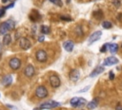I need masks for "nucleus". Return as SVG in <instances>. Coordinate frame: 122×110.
Returning a JSON list of instances; mask_svg holds the SVG:
<instances>
[{
    "label": "nucleus",
    "mask_w": 122,
    "mask_h": 110,
    "mask_svg": "<svg viewBox=\"0 0 122 110\" xmlns=\"http://www.w3.org/2000/svg\"><path fill=\"white\" fill-rule=\"evenodd\" d=\"M117 63H119L118 59L115 58L114 56H111V57H108L105 59L104 65H114V64H116Z\"/></svg>",
    "instance_id": "1a4fd4ad"
},
{
    "label": "nucleus",
    "mask_w": 122,
    "mask_h": 110,
    "mask_svg": "<svg viewBox=\"0 0 122 110\" xmlns=\"http://www.w3.org/2000/svg\"><path fill=\"white\" fill-rule=\"evenodd\" d=\"M19 46H20L21 49L26 50V49H29L31 48L32 44H31V42H30L29 39H27L25 37H22V38L19 39Z\"/></svg>",
    "instance_id": "7ed1b4c3"
},
{
    "label": "nucleus",
    "mask_w": 122,
    "mask_h": 110,
    "mask_svg": "<svg viewBox=\"0 0 122 110\" xmlns=\"http://www.w3.org/2000/svg\"><path fill=\"white\" fill-rule=\"evenodd\" d=\"M102 27H103V29L109 30V29L112 28V23H111V22H109V21H104L102 23Z\"/></svg>",
    "instance_id": "aec40b11"
},
{
    "label": "nucleus",
    "mask_w": 122,
    "mask_h": 110,
    "mask_svg": "<svg viewBox=\"0 0 122 110\" xmlns=\"http://www.w3.org/2000/svg\"><path fill=\"white\" fill-rule=\"evenodd\" d=\"M109 46V44H105L104 46H102L101 47V49H100V52H105L106 51V49H107V47Z\"/></svg>",
    "instance_id": "a878e982"
},
{
    "label": "nucleus",
    "mask_w": 122,
    "mask_h": 110,
    "mask_svg": "<svg viewBox=\"0 0 122 110\" xmlns=\"http://www.w3.org/2000/svg\"><path fill=\"white\" fill-rule=\"evenodd\" d=\"M24 74H25L28 78L33 77L34 75V65L28 64L27 67L25 68V69H24Z\"/></svg>",
    "instance_id": "0eeeda50"
},
{
    "label": "nucleus",
    "mask_w": 122,
    "mask_h": 110,
    "mask_svg": "<svg viewBox=\"0 0 122 110\" xmlns=\"http://www.w3.org/2000/svg\"><path fill=\"white\" fill-rule=\"evenodd\" d=\"M62 20H66V21H71L72 20V18H70L69 16H61L60 17Z\"/></svg>",
    "instance_id": "bb28decb"
},
{
    "label": "nucleus",
    "mask_w": 122,
    "mask_h": 110,
    "mask_svg": "<svg viewBox=\"0 0 122 110\" xmlns=\"http://www.w3.org/2000/svg\"><path fill=\"white\" fill-rule=\"evenodd\" d=\"M103 71H104V68H103V67H97V68L91 73L90 77H91V78H93V77H95V76H97V75H99L100 73H102Z\"/></svg>",
    "instance_id": "ddd939ff"
},
{
    "label": "nucleus",
    "mask_w": 122,
    "mask_h": 110,
    "mask_svg": "<svg viewBox=\"0 0 122 110\" xmlns=\"http://www.w3.org/2000/svg\"><path fill=\"white\" fill-rule=\"evenodd\" d=\"M6 22L8 23V26H9V29L10 30H13L14 29V22L13 20H8Z\"/></svg>",
    "instance_id": "4be33fe9"
},
{
    "label": "nucleus",
    "mask_w": 122,
    "mask_h": 110,
    "mask_svg": "<svg viewBox=\"0 0 122 110\" xmlns=\"http://www.w3.org/2000/svg\"><path fill=\"white\" fill-rule=\"evenodd\" d=\"M85 104H86V100H85L84 98H79L76 107H82V106L85 105Z\"/></svg>",
    "instance_id": "412c9836"
},
{
    "label": "nucleus",
    "mask_w": 122,
    "mask_h": 110,
    "mask_svg": "<svg viewBox=\"0 0 122 110\" xmlns=\"http://www.w3.org/2000/svg\"><path fill=\"white\" fill-rule=\"evenodd\" d=\"M9 64H10V67H11L12 69L17 70V69L20 68V65H21V61H20L18 58L14 57V58H12V59L10 60Z\"/></svg>",
    "instance_id": "20e7f679"
},
{
    "label": "nucleus",
    "mask_w": 122,
    "mask_h": 110,
    "mask_svg": "<svg viewBox=\"0 0 122 110\" xmlns=\"http://www.w3.org/2000/svg\"><path fill=\"white\" fill-rule=\"evenodd\" d=\"M50 2H53L54 4H55V5H57V6H59V7H61L62 6V2H61V0H49Z\"/></svg>",
    "instance_id": "5701e85b"
},
{
    "label": "nucleus",
    "mask_w": 122,
    "mask_h": 110,
    "mask_svg": "<svg viewBox=\"0 0 122 110\" xmlns=\"http://www.w3.org/2000/svg\"><path fill=\"white\" fill-rule=\"evenodd\" d=\"M9 26H8V23L7 22H4V23H2L1 25H0V34H7L8 30H9Z\"/></svg>",
    "instance_id": "f8f14e48"
},
{
    "label": "nucleus",
    "mask_w": 122,
    "mask_h": 110,
    "mask_svg": "<svg viewBox=\"0 0 122 110\" xmlns=\"http://www.w3.org/2000/svg\"><path fill=\"white\" fill-rule=\"evenodd\" d=\"M121 48H122V45H121Z\"/></svg>",
    "instance_id": "72a5a7b5"
},
{
    "label": "nucleus",
    "mask_w": 122,
    "mask_h": 110,
    "mask_svg": "<svg viewBox=\"0 0 122 110\" xmlns=\"http://www.w3.org/2000/svg\"><path fill=\"white\" fill-rule=\"evenodd\" d=\"M35 57H36L37 61H38V62H41V63L45 62V61L47 60V58H48L46 51H45V50H43V49H39V50L36 52Z\"/></svg>",
    "instance_id": "39448f33"
},
{
    "label": "nucleus",
    "mask_w": 122,
    "mask_h": 110,
    "mask_svg": "<svg viewBox=\"0 0 122 110\" xmlns=\"http://www.w3.org/2000/svg\"><path fill=\"white\" fill-rule=\"evenodd\" d=\"M101 35H102V32H101L100 30H97V31L93 32V33L90 36V38H89V44L91 45V44H93V42L99 40V38L101 37Z\"/></svg>",
    "instance_id": "6e6552de"
},
{
    "label": "nucleus",
    "mask_w": 122,
    "mask_h": 110,
    "mask_svg": "<svg viewBox=\"0 0 122 110\" xmlns=\"http://www.w3.org/2000/svg\"><path fill=\"white\" fill-rule=\"evenodd\" d=\"M60 103L57 102H55V101H49V102H43L39 107L41 109H50V108H55L56 106H59Z\"/></svg>",
    "instance_id": "f03ea898"
},
{
    "label": "nucleus",
    "mask_w": 122,
    "mask_h": 110,
    "mask_svg": "<svg viewBox=\"0 0 122 110\" xmlns=\"http://www.w3.org/2000/svg\"><path fill=\"white\" fill-rule=\"evenodd\" d=\"M96 106H97V100H93L92 102H88V104H87V107L89 109H94Z\"/></svg>",
    "instance_id": "f3484780"
},
{
    "label": "nucleus",
    "mask_w": 122,
    "mask_h": 110,
    "mask_svg": "<svg viewBox=\"0 0 122 110\" xmlns=\"http://www.w3.org/2000/svg\"><path fill=\"white\" fill-rule=\"evenodd\" d=\"M63 47H64V49H65V50H67L68 52H71V51H72V49H74V47H75V45H74V43H72V41H66V42H64V44H63Z\"/></svg>",
    "instance_id": "9b49d317"
},
{
    "label": "nucleus",
    "mask_w": 122,
    "mask_h": 110,
    "mask_svg": "<svg viewBox=\"0 0 122 110\" xmlns=\"http://www.w3.org/2000/svg\"><path fill=\"white\" fill-rule=\"evenodd\" d=\"M89 88H90V86H89V85H88V86H87V87H85V88H84V89H82V90H80V91H79V92H78V93H80V92H84V91H87V90H88V89H89Z\"/></svg>",
    "instance_id": "c756f323"
},
{
    "label": "nucleus",
    "mask_w": 122,
    "mask_h": 110,
    "mask_svg": "<svg viewBox=\"0 0 122 110\" xmlns=\"http://www.w3.org/2000/svg\"><path fill=\"white\" fill-rule=\"evenodd\" d=\"M50 83L53 87H55V88H56V87H59L60 86V79L58 76H55V75H53L50 77Z\"/></svg>",
    "instance_id": "423d86ee"
},
{
    "label": "nucleus",
    "mask_w": 122,
    "mask_h": 110,
    "mask_svg": "<svg viewBox=\"0 0 122 110\" xmlns=\"http://www.w3.org/2000/svg\"><path fill=\"white\" fill-rule=\"evenodd\" d=\"M109 76H110V79H111V80H113V79L114 78V72H113V71H110Z\"/></svg>",
    "instance_id": "c85d7f7f"
},
{
    "label": "nucleus",
    "mask_w": 122,
    "mask_h": 110,
    "mask_svg": "<svg viewBox=\"0 0 122 110\" xmlns=\"http://www.w3.org/2000/svg\"><path fill=\"white\" fill-rule=\"evenodd\" d=\"M2 42H3V45H5V46L10 45L11 42H12V36L10 34H5L4 37H3V41Z\"/></svg>",
    "instance_id": "2eb2a0df"
},
{
    "label": "nucleus",
    "mask_w": 122,
    "mask_h": 110,
    "mask_svg": "<svg viewBox=\"0 0 122 110\" xmlns=\"http://www.w3.org/2000/svg\"><path fill=\"white\" fill-rule=\"evenodd\" d=\"M109 49H110V52L111 53H115L117 50H118V45L117 44H111L109 45Z\"/></svg>",
    "instance_id": "dca6fc26"
},
{
    "label": "nucleus",
    "mask_w": 122,
    "mask_h": 110,
    "mask_svg": "<svg viewBox=\"0 0 122 110\" xmlns=\"http://www.w3.org/2000/svg\"><path fill=\"white\" fill-rule=\"evenodd\" d=\"M35 96L37 98H40V99H43V98H46L48 96V90L47 88L44 86V85H39L36 90H35Z\"/></svg>",
    "instance_id": "f257e3e1"
},
{
    "label": "nucleus",
    "mask_w": 122,
    "mask_h": 110,
    "mask_svg": "<svg viewBox=\"0 0 122 110\" xmlns=\"http://www.w3.org/2000/svg\"><path fill=\"white\" fill-rule=\"evenodd\" d=\"M10 0H2V3H8Z\"/></svg>",
    "instance_id": "473e14b6"
},
{
    "label": "nucleus",
    "mask_w": 122,
    "mask_h": 110,
    "mask_svg": "<svg viewBox=\"0 0 122 110\" xmlns=\"http://www.w3.org/2000/svg\"><path fill=\"white\" fill-rule=\"evenodd\" d=\"M44 39H45L44 35H40V36L38 37V42H43V41H44Z\"/></svg>",
    "instance_id": "cd10ccee"
},
{
    "label": "nucleus",
    "mask_w": 122,
    "mask_h": 110,
    "mask_svg": "<svg viewBox=\"0 0 122 110\" xmlns=\"http://www.w3.org/2000/svg\"><path fill=\"white\" fill-rule=\"evenodd\" d=\"M115 110H122V106H120V105H118V106H116V108H115Z\"/></svg>",
    "instance_id": "2f4dec72"
},
{
    "label": "nucleus",
    "mask_w": 122,
    "mask_h": 110,
    "mask_svg": "<svg viewBox=\"0 0 122 110\" xmlns=\"http://www.w3.org/2000/svg\"><path fill=\"white\" fill-rule=\"evenodd\" d=\"M113 5L115 6L116 8H118L120 6V1L119 0H113Z\"/></svg>",
    "instance_id": "b1692460"
},
{
    "label": "nucleus",
    "mask_w": 122,
    "mask_h": 110,
    "mask_svg": "<svg viewBox=\"0 0 122 110\" xmlns=\"http://www.w3.org/2000/svg\"><path fill=\"white\" fill-rule=\"evenodd\" d=\"M12 82H13V76L12 75H7L2 80V83L4 85H9L10 83H12Z\"/></svg>",
    "instance_id": "4468645a"
},
{
    "label": "nucleus",
    "mask_w": 122,
    "mask_h": 110,
    "mask_svg": "<svg viewBox=\"0 0 122 110\" xmlns=\"http://www.w3.org/2000/svg\"><path fill=\"white\" fill-rule=\"evenodd\" d=\"M13 5H14V3H12V4H10L9 6H7V7L5 8V9L7 10V9H10V8H13Z\"/></svg>",
    "instance_id": "7c9ffc66"
},
{
    "label": "nucleus",
    "mask_w": 122,
    "mask_h": 110,
    "mask_svg": "<svg viewBox=\"0 0 122 110\" xmlns=\"http://www.w3.org/2000/svg\"><path fill=\"white\" fill-rule=\"evenodd\" d=\"M70 78L72 82H77L80 78V71L78 69H74L70 73Z\"/></svg>",
    "instance_id": "9d476101"
},
{
    "label": "nucleus",
    "mask_w": 122,
    "mask_h": 110,
    "mask_svg": "<svg viewBox=\"0 0 122 110\" xmlns=\"http://www.w3.org/2000/svg\"></svg>",
    "instance_id": "f704fd0d"
},
{
    "label": "nucleus",
    "mask_w": 122,
    "mask_h": 110,
    "mask_svg": "<svg viewBox=\"0 0 122 110\" xmlns=\"http://www.w3.org/2000/svg\"><path fill=\"white\" fill-rule=\"evenodd\" d=\"M5 12H6V9H5V8H2V9H0V18H2V17L4 16Z\"/></svg>",
    "instance_id": "393cba45"
},
{
    "label": "nucleus",
    "mask_w": 122,
    "mask_h": 110,
    "mask_svg": "<svg viewBox=\"0 0 122 110\" xmlns=\"http://www.w3.org/2000/svg\"><path fill=\"white\" fill-rule=\"evenodd\" d=\"M78 100H79V98H77V97L72 98V99L71 100V102H70L71 105H72V107H76V105H77V102H78Z\"/></svg>",
    "instance_id": "a211bd4d"
},
{
    "label": "nucleus",
    "mask_w": 122,
    "mask_h": 110,
    "mask_svg": "<svg viewBox=\"0 0 122 110\" xmlns=\"http://www.w3.org/2000/svg\"><path fill=\"white\" fill-rule=\"evenodd\" d=\"M41 32H42L43 34H48V33H50V28H49L48 26L43 25V26L41 27Z\"/></svg>",
    "instance_id": "6ab92c4d"
}]
</instances>
